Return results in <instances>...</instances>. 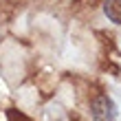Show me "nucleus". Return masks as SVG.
<instances>
[{
    "instance_id": "obj_1",
    "label": "nucleus",
    "mask_w": 121,
    "mask_h": 121,
    "mask_svg": "<svg viewBox=\"0 0 121 121\" xmlns=\"http://www.w3.org/2000/svg\"><path fill=\"white\" fill-rule=\"evenodd\" d=\"M90 115L92 121H117V108L115 101L108 95H97L90 101Z\"/></svg>"
},
{
    "instance_id": "obj_2",
    "label": "nucleus",
    "mask_w": 121,
    "mask_h": 121,
    "mask_svg": "<svg viewBox=\"0 0 121 121\" xmlns=\"http://www.w3.org/2000/svg\"><path fill=\"white\" fill-rule=\"evenodd\" d=\"M104 13L110 22L121 26V0H106L104 2Z\"/></svg>"
}]
</instances>
